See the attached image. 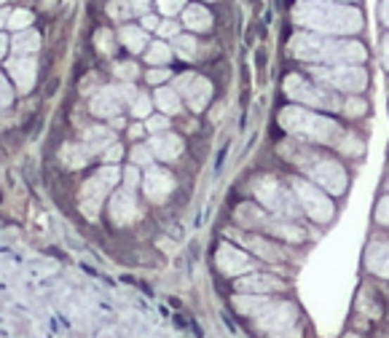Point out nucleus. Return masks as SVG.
Segmentation results:
<instances>
[{
  "label": "nucleus",
  "instance_id": "obj_28",
  "mask_svg": "<svg viewBox=\"0 0 389 338\" xmlns=\"http://www.w3.org/2000/svg\"><path fill=\"white\" fill-rule=\"evenodd\" d=\"M121 41L129 51H143L148 46V35H145V27H124L121 30Z\"/></svg>",
  "mask_w": 389,
  "mask_h": 338
},
{
  "label": "nucleus",
  "instance_id": "obj_32",
  "mask_svg": "<svg viewBox=\"0 0 389 338\" xmlns=\"http://www.w3.org/2000/svg\"><path fill=\"white\" fill-rule=\"evenodd\" d=\"M129 105H132V113H134L137 118H148V113H151V97H148V94H140V92H137Z\"/></svg>",
  "mask_w": 389,
  "mask_h": 338
},
{
  "label": "nucleus",
  "instance_id": "obj_29",
  "mask_svg": "<svg viewBox=\"0 0 389 338\" xmlns=\"http://www.w3.org/2000/svg\"><path fill=\"white\" fill-rule=\"evenodd\" d=\"M174 54L183 56V59H196L199 56V43H196V38H191V35H177L174 38Z\"/></svg>",
  "mask_w": 389,
  "mask_h": 338
},
{
  "label": "nucleus",
  "instance_id": "obj_7",
  "mask_svg": "<svg viewBox=\"0 0 389 338\" xmlns=\"http://www.w3.org/2000/svg\"><path fill=\"white\" fill-rule=\"evenodd\" d=\"M236 220L253 231H266L272 237H279V239L288 242H303L306 239V231L301 225H295L290 218H274L269 212L258 210L255 204H239L236 207Z\"/></svg>",
  "mask_w": 389,
  "mask_h": 338
},
{
  "label": "nucleus",
  "instance_id": "obj_40",
  "mask_svg": "<svg viewBox=\"0 0 389 338\" xmlns=\"http://www.w3.org/2000/svg\"><path fill=\"white\" fill-rule=\"evenodd\" d=\"M115 75H118L121 81H134V78H137V65H134V62H121V65L115 68Z\"/></svg>",
  "mask_w": 389,
  "mask_h": 338
},
{
  "label": "nucleus",
  "instance_id": "obj_18",
  "mask_svg": "<svg viewBox=\"0 0 389 338\" xmlns=\"http://www.w3.org/2000/svg\"><path fill=\"white\" fill-rule=\"evenodd\" d=\"M8 73L14 75L16 86L22 92H30L32 84H35V62L27 54H16L14 59H8Z\"/></svg>",
  "mask_w": 389,
  "mask_h": 338
},
{
  "label": "nucleus",
  "instance_id": "obj_41",
  "mask_svg": "<svg viewBox=\"0 0 389 338\" xmlns=\"http://www.w3.org/2000/svg\"><path fill=\"white\" fill-rule=\"evenodd\" d=\"M376 220L381 225H389V196H384L376 207Z\"/></svg>",
  "mask_w": 389,
  "mask_h": 338
},
{
  "label": "nucleus",
  "instance_id": "obj_12",
  "mask_svg": "<svg viewBox=\"0 0 389 338\" xmlns=\"http://www.w3.org/2000/svg\"><path fill=\"white\" fill-rule=\"evenodd\" d=\"M134 94H137V89L132 86V81H127V84L121 86H108V89H102V92L94 94V99H91V113L100 115V118H110L124 105H129L132 99H134Z\"/></svg>",
  "mask_w": 389,
  "mask_h": 338
},
{
  "label": "nucleus",
  "instance_id": "obj_3",
  "mask_svg": "<svg viewBox=\"0 0 389 338\" xmlns=\"http://www.w3.org/2000/svg\"><path fill=\"white\" fill-rule=\"evenodd\" d=\"M290 54L317 62V65H331V62H357L365 59V49L355 41H336L322 32H298L290 38Z\"/></svg>",
  "mask_w": 389,
  "mask_h": 338
},
{
  "label": "nucleus",
  "instance_id": "obj_5",
  "mask_svg": "<svg viewBox=\"0 0 389 338\" xmlns=\"http://www.w3.org/2000/svg\"><path fill=\"white\" fill-rule=\"evenodd\" d=\"M236 311H242L247 317H253L263 333H293V325L298 320V311L288 301H269L263 293H247V296L234 298Z\"/></svg>",
  "mask_w": 389,
  "mask_h": 338
},
{
  "label": "nucleus",
  "instance_id": "obj_30",
  "mask_svg": "<svg viewBox=\"0 0 389 338\" xmlns=\"http://www.w3.org/2000/svg\"><path fill=\"white\" fill-rule=\"evenodd\" d=\"M145 59L151 62V65H167L170 59H172V49L167 46V43H153L148 51H145Z\"/></svg>",
  "mask_w": 389,
  "mask_h": 338
},
{
  "label": "nucleus",
  "instance_id": "obj_22",
  "mask_svg": "<svg viewBox=\"0 0 389 338\" xmlns=\"http://www.w3.org/2000/svg\"><path fill=\"white\" fill-rule=\"evenodd\" d=\"M148 11V0H110L108 3V14L124 22V19H132V16H145Z\"/></svg>",
  "mask_w": 389,
  "mask_h": 338
},
{
  "label": "nucleus",
  "instance_id": "obj_48",
  "mask_svg": "<svg viewBox=\"0 0 389 338\" xmlns=\"http://www.w3.org/2000/svg\"><path fill=\"white\" fill-rule=\"evenodd\" d=\"M384 68L389 70V35L384 38Z\"/></svg>",
  "mask_w": 389,
  "mask_h": 338
},
{
  "label": "nucleus",
  "instance_id": "obj_44",
  "mask_svg": "<svg viewBox=\"0 0 389 338\" xmlns=\"http://www.w3.org/2000/svg\"><path fill=\"white\" fill-rule=\"evenodd\" d=\"M170 78V70H151L148 73V84H164Z\"/></svg>",
  "mask_w": 389,
  "mask_h": 338
},
{
  "label": "nucleus",
  "instance_id": "obj_20",
  "mask_svg": "<svg viewBox=\"0 0 389 338\" xmlns=\"http://www.w3.org/2000/svg\"><path fill=\"white\" fill-rule=\"evenodd\" d=\"M151 151H153V156H159L161 161H172L183 154V140L172 132H159L151 140Z\"/></svg>",
  "mask_w": 389,
  "mask_h": 338
},
{
  "label": "nucleus",
  "instance_id": "obj_1",
  "mask_svg": "<svg viewBox=\"0 0 389 338\" xmlns=\"http://www.w3.org/2000/svg\"><path fill=\"white\" fill-rule=\"evenodd\" d=\"M295 25L306 30H314L322 35H352L360 32L362 14L355 6H338V3H325V0H306L293 8Z\"/></svg>",
  "mask_w": 389,
  "mask_h": 338
},
{
  "label": "nucleus",
  "instance_id": "obj_13",
  "mask_svg": "<svg viewBox=\"0 0 389 338\" xmlns=\"http://www.w3.org/2000/svg\"><path fill=\"white\" fill-rule=\"evenodd\" d=\"M174 89L186 97L191 111H204L207 102H210V97H212V86H210V81L202 78V75H196V73H183V75H177Z\"/></svg>",
  "mask_w": 389,
  "mask_h": 338
},
{
  "label": "nucleus",
  "instance_id": "obj_42",
  "mask_svg": "<svg viewBox=\"0 0 389 338\" xmlns=\"http://www.w3.org/2000/svg\"><path fill=\"white\" fill-rule=\"evenodd\" d=\"M124 183H127V188H137V183H140V172H137V164H129L127 167V172H124Z\"/></svg>",
  "mask_w": 389,
  "mask_h": 338
},
{
  "label": "nucleus",
  "instance_id": "obj_37",
  "mask_svg": "<svg viewBox=\"0 0 389 338\" xmlns=\"http://www.w3.org/2000/svg\"><path fill=\"white\" fill-rule=\"evenodd\" d=\"M11 102H14V92H11L8 81L3 78V73H0V111H6Z\"/></svg>",
  "mask_w": 389,
  "mask_h": 338
},
{
  "label": "nucleus",
  "instance_id": "obj_8",
  "mask_svg": "<svg viewBox=\"0 0 389 338\" xmlns=\"http://www.w3.org/2000/svg\"><path fill=\"white\" fill-rule=\"evenodd\" d=\"M253 194L258 196V201L266 210H272L279 218H290L293 220V218L301 215V204H298L295 194L285 183H279L276 177L260 175L258 180H253Z\"/></svg>",
  "mask_w": 389,
  "mask_h": 338
},
{
  "label": "nucleus",
  "instance_id": "obj_9",
  "mask_svg": "<svg viewBox=\"0 0 389 338\" xmlns=\"http://www.w3.org/2000/svg\"><path fill=\"white\" fill-rule=\"evenodd\" d=\"M285 92L290 99L301 102L306 108H317V111H341V99L333 94V89L322 84H312L303 75H288L285 78Z\"/></svg>",
  "mask_w": 389,
  "mask_h": 338
},
{
  "label": "nucleus",
  "instance_id": "obj_15",
  "mask_svg": "<svg viewBox=\"0 0 389 338\" xmlns=\"http://www.w3.org/2000/svg\"><path fill=\"white\" fill-rule=\"evenodd\" d=\"M172 188H174V180L167 169L153 167V164L148 167V172H145V177H143V191L151 201H156V204L167 201V196L172 194Z\"/></svg>",
  "mask_w": 389,
  "mask_h": 338
},
{
  "label": "nucleus",
  "instance_id": "obj_36",
  "mask_svg": "<svg viewBox=\"0 0 389 338\" xmlns=\"http://www.w3.org/2000/svg\"><path fill=\"white\" fill-rule=\"evenodd\" d=\"M167 127H170V118L167 115H148L145 118V129L148 132H156L159 134V132H167Z\"/></svg>",
  "mask_w": 389,
  "mask_h": 338
},
{
  "label": "nucleus",
  "instance_id": "obj_43",
  "mask_svg": "<svg viewBox=\"0 0 389 338\" xmlns=\"http://www.w3.org/2000/svg\"><path fill=\"white\" fill-rule=\"evenodd\" d=\"M159 35H164V38H177V25L174 22H159Z\"/></svg>",
  "mask_w": 389,
  "mask_h": 338
},
{
  "label": "nucleus",
  "instance_id": "obj_46",
  "mask_svg": "<svg viewBox=\"0 0 389 338\" xmlns=\"http://www.w3.org/2000/svg\"><path fill=\"white\" fill-rule=\"evenodd\" d=\"M143 27L145 30H159V19H156V16H151V14H145L143 16Z\"/></svg>",
  "mask_w": 389,
  "mask_h": 338
},
{
  "label": "nucleus",
  "instance_id": "obj_4",
  "mask_svg": "<svg viewBox=\"0 0 389 338\" xmlns=\"http://www.w3.org/2000/svg\"><path fill=\"white\" fill-rule=\"evenodd\" d=\"M276 121H279V127L285 129L288 134L298 137V140L322 142V145H333V148H338L346 134L338 121H333V118L322 115V113L303 111L298 105L282 108Z\"/></svg>",
  "mask_w": 389,
  "mask_h": 338
},
{
  "label": "nucleus",
  "instance_id": "obj_34",
  "mask_svg": "<svg viewBox=\"0 0 389 338\" xmlns=\"http://www.w3.org/2000/svg\"><path fill=\"white\" fill-rule=\"evenodd\" d=\"M132 164H137V167L153 164V151H151V145H137V148L132 151Z\"/></svg>",
  "mask_w": 389,
  "mask_h": 338
},
{
  "label": "nucleus",
  "instance_id": "obj_38",
  "mask_svg": "<svg viewBox=\"0 0 389 338\" xmlns=\"http://www.w3.org/2000/svg\"><path fill=\"white\" fill-rule=\"evenodd\" d=\"M156 3H159L161 14L174 16V14H180V11H183V3H186V0H156Z\"/></svg>",
  "mask_w": 389,
  "mask_h": 338
},
{
  "label": "nucleus",
  "instance_id": "obj_27",
  "mask_svg": "<svg viewBox=\"0 0 389 338\" xmlns=\"http://www.w3.org/2000/svg\"><path fill=\"white\" fill-rule=\"evenodd\" d=\"M156 105H159V111L172 115L180 111V92L177 89H156Z\"/></svg>",
  "mask_w": 389,
  "mask_h": 338
},
{
  "label": "nucleus",
  "instance_id": "obj_47",
  "mask_svg": "<svg viewBox=\"0 0 389 338\" xmlns=\"http://www.w3.org/2000/svg\"><path fill=\"white\" fill-rule=\"evenodd\" d=\"M381 22H384V25L389 27V0H384V3H381Z\"/></svg>",
  "mask_w": 389,
  "mask_h": 338
},
{
  "label": "nucleus",
  "instance_id": "obj_17",
  "mask_svg": "<svg viewBox=\"0 0 389 338\" xmlns=\"http://www.w3.org/2000/svg\"><path fill=\"white\" fill-rule=\"evenodd\" d=\"M365 266H368V271H374L378 277L389 280V242L376 239L368 244V250H365Z\"/></svg>",
  "mask_w": 389,
  "mask_h": 338
},
{
  "label": "nucleus",
  "instance_id": "obj_26",
  "mask_svg": "<svg viewBox=\"0 0 389 338\" xmlns=\"http://www.w3.org/2000/svg\"><path fill=\"white\" fill-rule=\"evenodd\" d=\"M38 46H41V38H38V32H35V30H25V32H22V30H19V35H16L14 38V46H11V49H14L16 54H35V51H38Z\"/></svg>",
  "mask_w": 389,
  "mask_h": 338
},
{
  "label": "nucleus",
  "instance_id": "obj_10",
  "mask_svg": "<svg viewBox=\"0 0 389 338\" xmlns=\"http://www.w3.org/2000/svg\"><path fill=\"white\" fill-rule=\"evenodd\" d=\"M121 180V172L113 167V164H108V167H102L100 172H94L91 177H89L84 188H81V212L87 215L89 220H94L102 210V201L105 196L110 194V188Z\"/></svg>",
  "mask_w": 389,
  "mask_h": 338
},
{
  "label": "nucleus",
  "instance_id": "obj_14",
  "mask_svg": "<svg viewBox=\"0 0 389 338\" xmlns=\"http://www.w3.org/2000/svg\"><path fill=\"white\" fill-rule=\"evenodd\" d=\"M215 263H217V268H220L223 274H229V277H242V274H250V271L255 268V261H253L250 255L239 253V250L231 247V244H220V247H217Z\"/></svg>",
  "mask_w": 389,
  "mask_h": 338
},
{
  "label": "nucleus",
  "instance_id": "obj_19",
  "mask_svg": "<svg viewBox=\"0 0 389 338\" xmlns=\"http://www.w3.org/2000/svg\"><path fill=\"white\" fill-rule=\"evenodd\" d=\"M239 242L250 247L253 253L258 255L260 261H269V263H282V250L276 247L274 242L263 239L258 234H239Z\"/></svg>",
  "mask_w": 389,
  "mask_h": 338
},
{
  "label": "nucleus",
  "instance_id": "obj_52",
  "mask_svg": "<svg viewBox=\"0 0 389 338\" xmlns=\"http://www.w3.org/2000/svg\"><path fill=\"white\" fill-rule=\"evenodd\" d=\"M338 3H355V0H338Z\"/></svg>",
  "mask_w": 389,
  "mask_h": 338
},
{
  "label": "nucleus",
  "instance_id": "obj_49",
  "mask_svg": "<svg viewBox=\"0 0 389 338\" xmlns=\"http://www.w3.org/2000/svg\"><path fill=\"white\" fill-rule=\"evenodd\" d=\"M8 11H6V8H0V27H3V25H8Z\"/></svg>",
  "mask_w": 389,
  "mask_h": 338
},
{
  "label": "nucleus",
  "instance_id": "obj_2",
  "mask_svg": "<svg viewBox=\"0 0 389 338\" xmlns=\"http://www.w3.org/2000/svg\"><path fill=\"white\" fill-rule=\"evenodd\" d=\"M279 156L288 158L290 164H295L298 169H303L314 183L322 185L333 196H338V194L346 191V169L336 158H328L325 154L303 145L298 137H290V140L279 142Z\"/></svg>",
  "mask_w": 389,
  "mask_h": 338
},
{
  "label": "nucleus",
  "instance_id": "obj_45",
  "mask_svg": "<svg viewBox=\"0 0 389 338\" xmlns=\"http://www.w3.org/2000/svg\"><path fill=\"white\" fill-rule=\"evenodd\" d=\"M121 154H124V148L113 142V148H108V154H105V161H108V164H113V161H118V158H121Z\"/></svg>",
  "mask_w": 389,
  "mask_h": 338
},
{
  "label": "nucleus",
  "instance_id": "obj_24",
  "mask_svg": "<svg viewBox=\"0 0 389 338\" xmlns=\"http://www.w3.org/2000/svg\"><path fill=\"white\" fill-rule=\"evenodd\" d=\"M183 25L188 30H193V32H204L212 25V16H210V11L204 6H188L186 16H183Z\"/></svg>",
  "mask_w": 389,
  "mask_h": 338
},
{
  "label": "nucleus",
  "instance_id": "obj_21",
  "mask_svg": "<svg viewBox=\"0 0 389 338\" xmlns=\"http://www.w3.org/2000/svg\"><path fill=\"white\" fill-rule=\"evenodd\" d=\"M236 290H242V293H274V290H282V282L272 274H250V277L236 280Z\"/></svg>",
  "mask_w": 389,
  "mask_h": 338
},
{
  "label": "nucleus",
  "instance_id": "obj_51",
  "mask_svg": "<svg viewBox=\"0 0 389 338\" xmlns=\"http://www.w3.org/2000/svg\"><path fill=\"white\" fill-rule=\"evenodd\" d=\"M6 51H8V41H6V38H3V35H0V56L6 54Z\"/></svg>",
  "mask_w": 389,
  "mask_h": 338
},
{
  "label": "nucleus",
  "instance_id": "obj_50",
  "mask_svg": "<svg viewBox=\"0 0 389 338\" xmlns=\"http://www.w3.org/2000/svg\"><path fill=\"white\" fill-rule=\"evenodd\" d=\"M129 134L132 137H140V134H143V127H140V124H134V127L129 129Z\"/></svg>",
  "mask_w": 389,
  "mask_h": 338
},
{
  "label": "nucleus",
  "instance_id": "obj_35",
  "mask_svg": "<svg viewBox=\"0 0 389 338\" xmlns=\"http://www.w3.org/2000/svg\"><path fill=\"white\" fill-rule=\"evenodd\" d=\"M338 151H344V154H349V156H360L362 154V142L357 140L355 134H349V132H346L341 145H338Z\"/></svg>",
  "mask_w": 389,
  "mask_h": 338
},
{
  "label": "nucleus",
  "instance_id": "obj_6",
  "mask_svg": "<svg viewBox=\"0 0 389 338\" xmlns=\"http://www.w3.org/2000/svg\"><path fill=\"white\" fill-rule=\"evenodd\" d=\"M309 75L317 84L328 86L333 92H349V94H360L368 86V73L357 62H331V65H312Z\"/></svg>",
  "mask_w": 389,
  "mask_h": 338
},
{
  "label": "nucleus",
  "instance_id": "obj_16",
  "mask_svg": "<svg viewBox=\"0 0 389 338\" xmlns=\"http://www.w3.org/2000/svg\"><path fill=\"white\" fill-rule=\"evenodd\" d=\"M137 215V201L132 188H121L110 196V220L115 225H129Z\"/></svg>",
  "mask_w": 389,
  "mask_h": 338
},
{
  "label": "nucleus",
  "instance_id": "obj_23",
  "mask_svg": "<svg viewBox=\"0 0 389 338\" xmlns=\"http://www.w3.org/2000/svg\"><path fill=\"white\" fill-rule=\"evenodd\" d=\"M115 142L113 132L105 127H91L84 132V145L89 148V154H100V151H108Z\"/></svg>",
  "mask_w": 389,
  "mask_h": 338
},
{
  "label": "nucleus",
  "instance_id": "obj_25",
  "mask_svg": "<svg viewBox=\"0 0 389 338\" xmlns=\"http://www.w3.org/2000/svg\"><path fill=\"white\" fill-rule=\"evenodd\" d=\"M89 156L91 154H89V148L84 145V142H81V145H78V142H70V145L62 148V161H65L70 169H81L84 164H87Z\"/></svg>",
  "mask_w": 389,
  "mask_h": 338
},
{
  "label": "nucleus",
  "instance_id": "obj_39",
  "mask_svg": "<svg viewBox=\"0 0 389 338\" xmlns=\"http://www.w3.org/2000/svg\"><path fill=\"white\" fill-rule=\"evenodd\" d=\"M94 43L100 46V51H110L113 49V32L110 30H97V35H94Z\"/></svg>",
  "mask_w": 389,
  "mask_h": 338
},
{
  "label": "nucleus",
  "instance_id": "obj_31",
  "mask_svg": "<svg viewBox=\"0 0 389 338\" xmlns=\"http://www.w3.org/2000/svg\"><path fill=\"white\" fill-rule=\"evenodd\" d=\"M30 25H32V14L25 11V8H16V11H11V16H8V27L27 30Z\"/></svg>",
  "mask_w": 389,
  "mask_h": 338
},
{
  "label": "nucleus",
  "instance_id": "obj_33",
  "mask_svg": "<svg viewBox=\"0 0 389 338\" xmlns=\"http://www.w3.org/2000/svg\"><path fill=\"white\" fill-rule=\"evenodd\" d=\"M365 108H368V105H365L360 97H346L344 105H341V113H346L349 118H357V115L365 113Z\"/></svg>",
  "mask_w": 389,
  "mask_h": 338
},
{
  "label": "nucleus",
  "instance_id": "obj_11",
  "mask_svg": "<svg viewBox=\"0 0 389 338\" xmlns=\"http://www.w3.org/2000/svg\"><path fill=\"white\" fill-rule=\"evenodd\" d=\"M290 188H293V194H295L298 204H301V212H306L312 220H317V223H328V220L333 218L336 207H333L331 196H325V191H319L314 183L295 177V180L290 183Z\"/></svg>",
  "mask_w": 389,
  "mask_h": 338
}]
</instances>
